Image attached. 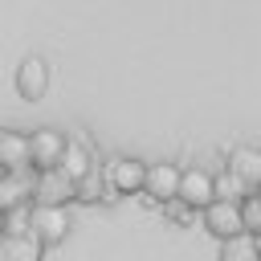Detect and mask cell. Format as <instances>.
Segmentation results:
<instances>
[{
	"mask_svg": "<svg viewBox=\"0 0 261 261\" xmlns=\"http://www.w3.org/2000/svg\"><path fill=\"white\" fill-rule=\"evenodd\" d=\"M143 184H147V163L143 159H110L106 163V188L114 196H143Z\"/></svg>",
	"mask_w": 261,
	"mask_h": 261,
	"instance_id": "2",
	"label": "cell"
},
{
	"mask_svg": "<svg viewBox=\"0 0 261 261\" xmlns=\"http://www.w3.org/2000/svg\"><path fill=\"white\" fill-rule=\"evenodd\" d=\"M0 167L4 171H33L29 163V135L0 126Z\"/></svg>",
	"mask_w": 261,
	"mask_h": 261,
	"instance_id": "10",
	"label": "cell"
},
{
	"mask_svg": "<svg viewBox=\"0 0 261 261\" xmlns=\"http://www.w3.org/2000/svg\"><path fill=\"white\" fill-rule=\"evenodd\" d=\"M49 90V61L41 53H29L20 65H16V94L24 102H41Z\"/></svg>",
	"mask_w": 261,
	"mask_h": 261,
	"instance_id": "8",
	"label": "cell"
},
{
	"mask_svg": "<svg viewBox=\"0 0 261 261\" xmlns=\"http://www.w3.org/2000/svg\"><path fill=\"white\" fill-rule=\"evenodd\" d=\"M33 204V175L29 171H4L0 179V212H16V208H29Z\"/></svg>",
	"mask_w": 261,
	"mask_h": 261,
	"instance_id": "9",
	"label": "cell"
},
{
	"mask_svg": "<svg viewBox=\"0 0 261 261\" xmlns=\"http://www.w3.org/2000/svg\"><path fill=\"white\" fill-rule=\"evenodd\" d=\"M200 224H204L216 241H228V237H241V232H245V220H241V204H237V200H212V204L200 212Z\"/></svg>",
	"mask_w": 261,
	"mask_h": 261,
	"instance_id": "4",
	"label": "cell"
},
{
	"mask_svg": "<svg viewBox=\"0 0 261 261\" xmlns=\"http://www.w3.org/2000/svg\"><path fill=\"white\" fill-rule=\"evenodd\" d=\"M253 237H257V253H261V232H253Z\"/></svg>",
	"mask_w": 261,
	"mask_h": 261,
	"instance_id": "20",
	"label": "cell"
},
{
	"mask_svg": "<svg viewBox=\"0 0 261 261\" xmlns=\"http://www.w3.org/2000/svg\"><path fill=\"white\" fill-rule=\"evenodd\" d=\"M4 220H8V216H4V212H0V237H4Z\"/></svg>",
	"mask_w": 261,
	"mask_h": 261,
	"instance_id": "18",
	"label": "cell"
},
{
	"mask_svg": "<svg viewBox=\"0 0 261 261\" xmlns=\"http://www.w3.org/2000/svg\"><path fill=\"white\" fill-rule=\"evenodd\" d=\"M65 143H69V139H65L61 130H53V126L33 130V135H29V163H33V171L57 167L61 155H65Z\"/></svg>",
	"mask_w": 261,
	"mask_h": 261,
	"instance_id": "6",
	"label": "cell"
},
{
	"mask_svg": "<svg viewBox=\"0 0 261 261\" xmlns=\"http://www.w3.org/2000/svg\"><path fill=\"white\" fill-rule=\"evenodd\" d=\"M179 204H188L192 212H204L212 200H216V175L204 171V167H184L179 175Z\"/></svg>",
	"mask_w": 261,
	"mask_h": 261,
	"instance_id": "3",
	"label": "cell"
},
{
	"mask_svg": "<svg viewBox=\"0 0 261 261\" xmlns=\"http://www.w3.org/2000/svg\"><path fill=\"white\" fill-rule=\"evenodd\" d=\"M0 261H8V257H4V241H0Z\"/></svg>",
	"mask_w": 261,
	"mask_h": 261,
	"instance_id": "19",
	"label": "cell"
},
{
	"mask_svg": "<svg viewBox=\"0 0 261 261\" xmlns=\"http://www.w3.org/2000/svg\"><path fill=\"white\" fill-rule=\"evenodd\" d=\"M241 220H245V232H261V196L249 192L241 200Z\"/></svg>",
	"mask_w": 261,
	"mask_h": 261,
	"instance_id": "17",
	"label": "cell"
},
{
	"mask_svg": "<svg viewBox=\"0 0 261 261\" xmlns=\"http://www.w3.org/2000/svg\"><path fill=\"white\" fill-rule=\"evenodd\" d=\"M253 192H257V196H261V184H257V188H253Z\"/></svg>",
	"mask_w": 261,
	"mask_h": 261,
	"instance_id": "21",
	"label": "cell"
},
{
	"mask_svg": "<svg viewBox=\"0 0 261 261\" xmlns=\"http://www.w3.org/2000/svg\"><path fill=\"white\" fill-rule=\"evenodd\" d=\"M29 232L41 237L45 249L49 245H61L65 232H69V212L65 208H41V204H33L29 208Z\"/></svg>",
	"mask_w": 261,
	"mask_h": 261,
	"instance_id": "7",
	"label": "cell"
},
{
	"mask_svg": "<svg viewBox=\"0 0 261 261\" xmlns=\"http://www.w3.org/2000/svg\"><path fill=\"white\" fill-rule=\"evenodd\" d=\"M73 200H82V204H98V200H114V192L106 188V175L94 167L90 175L77 179V196H73Z\"/></svg>",
	"mask_w": 261,
	"mask_h": 261,
	"instance_id": "15",
	"label": "cell"
},
{
	"mask_svg": "<svg viewBox=\"0 0 261 261\" xmlns=\"http://www.w3.org/2000/svg\"><path fill=\"white\" fill-rule=\"evenodd\" d=\"M245 196H249V188H245V184L224 167V175H216V200H237V204H241Z\"/></svg>",
	"mask_w": 261,
	"mask_h": 261,
	"instance_id": "16",
	"label": "cell"
},
{
	"mask_svg": "<svg viewBox=\"0 0 261 261\" xmlns=\"http://www.w3.org/2000/svg\"><path fill=\"white\" fill-rule=\"evenodd\" d=\"M179 175H184V167L179 163H147V184H143V196L151 200V204H171L175 196H179Z\"/></svg>",
	"mask_w": 261,
	"mask_h": 261,
	"instance_id": "5",
	"label": "cell"
},
{
	"mask_svg": "<svg viewBox=\"0 0 261 261\" xmlns=\"http://www.w3.org/2000/svg\"><path fill=\"white\" fill-rule=\"evenodd\" d=\"M73 196H77V184L61 167L33 171V204H41V208H65Z\"/></svg>",
	"mask_w": 261,
	"mask_h": 261,
	"instance_id": "1",
	"label": "cell"
},
{
	"mask_svg": "<svg viewBox=\"0 0 261 261\" xmlns=\"http://www.w3.org/2000/svg\"><path fill=\"white\" fill-rule=\"evenodd\" d=\"M57 167L77 184L82 175H90V171H94V159H90V151H86L82 143H73V139H69V143H65V155H61V163H57Z\"/></svg>",
	"mask_w": 261,
	"mask_h": 261,
	"instance_id": "13",
	"label": "cell"
},
{
	"mask_svg": "<svg viewBox=\"0 0 261 261\" xmlns=\"http://www.w3.org/2000/svg\"><path fill=\"white\" fill-rule=\"evenodd\" d=\"M228 171L253 192V188L261 184V151H257V147H237V151L228 155Z\"/></svg>",
	"mask_w": 261,
	"mask_h": 261,
	"instance_id": "11",
	"label": "cell"
},
{
	"mask_svg": "<svg viewBox=\"0 0 261 261\" xmlns=\"http://www.w3.org/2000/svg\"><path fill=\"white\" fill-rule=\"evenodd\" d=\"M4 257L8 261H45V245L33 232H4Z\"/></svg>",
	"mask_w": 261,
	"mask_h": 261,
	"instance_id": "12",
	"label": "cell"
},
{
	"mask_svg": "<svg viewBox=\"0 0 261 261\" xmlns=\"http://www.w3.org/2000/svg\"><path fill=\"white\" fill-rule=\"evenodd\" d=\"M216 261H261L257 237H253V232H241V237L220 241V257H216Z\"/></svg>",
	"mask_w": 261,
	"mask_h": 261,
	"instance_id": "14",
	"label": "cell"
},
{
	"mask_svg": "<svg viewBox=\"0 0 261 261\" xmlns=\"http://www.w3.org/2000/svg\"><path fill=\"white\" fill-rule=\"evenodd\" d=\"M0 179H4V167H0Z\"/></svg>",
	"mask_w": 261,
	"mask_h": 261,
	"instance_id": "22",
	"label": "cell"
}]
</instances>
